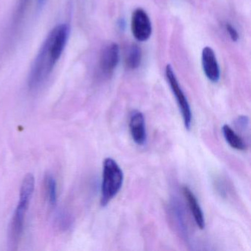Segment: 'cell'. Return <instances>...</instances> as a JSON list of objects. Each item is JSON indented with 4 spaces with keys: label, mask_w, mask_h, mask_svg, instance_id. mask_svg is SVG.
<instances>
[{
    "label": "cell",
    "mask_w": 251,
    "mask_h": 251,
    "mask_svg": "<svg viewBox=\"0 0 251 251\" xmlns=\"http://www.w3.org/2000/svg\"><path fill=\"white\" fill-rule=\"evenodd\" d=\"M46 2L47 0H38V6L39 8H42Z\"/></svg>",
    "instance_id": "15"
},
{
    "label": "cell",
    "mask_w": 251,
    "mask_h": 251,
    "mask_svg": "<svg viewBox=\"0 0 251 251\" xmlns=\"http://www.w3.org/2000/svg\"><path fill=\"white\" fill-rule=\"evenodd\" d=\"M57 223L61 229L67 230L71 225L70 215L65 211H59L57 214Z\"/></svg>",
    "instance_id": "13"
},
{
    "label": "cell",
    "mask_w": 251,
    "mask_h": 251,
    "mask_svg": "<svg viewBox=\"0 0 251 251\" xmlns=\"http://www.w3.org/2000/svg\"><path fill=\"white\" fill-rule=\"evenodd\" d=\"M45 194L50 206L54 208L58 202V186L55 177L48 173L45 177Z\"/></svg>",
    "instance_id": "10"
},
{
    "label": "cell",
    "mask_w": 251,
    "mask_h": 251,
    "mask_svg": "<svg viewBox=\"0 0 251 251\" xmlns=\"http://www.w3.org/2000/svg\"><path fill=\"white\" fill-rule=\"evenodd\" d=\"M120 62V47L117 44L108 45L102 50L100 58L99 67L102 74L111 75Z\"/></svg>",
    "instance_id": "6"
},
{
    "label": "cell",
    "mask_w": 251,
    "mask_h": 251,
    "mask_svg": "<svg viewBox=\"0 0 251 251\" xmlns=\"http://www.w3.org/2000/svg\"><path fill=\"white\" fill-rule=\"evenodd\" d=\"M142 50L137 45H132L129 48L126 55V63L127 68L136 70L142 62Z\"/></svg>",
    "instance_id": "12"
},
{
    "label": "cell",
    "mask_w": 251,
    "mask_h": 251,
    "mask_svg": "<svg viewBox=\"0 0 251 251\" xmlns=\"http://www.w3.org/2000/svg\"><path fill=\"white\" fill-rule=\"evenodd\" d=\"M226 28L231 40L233 42H237L238 39H239V34H238V32L236 31V29L230 24H226Z\"/></svg>",
    "instance_id": "14"
},
{
    "label": "cell",
    "mask_w": 251,
    "mask_h": 251,
    "mask_svg": "<svg viewBox=\"0 0 251 251\" xmlns=\"http://www.w3.org/2000/svg\"><path fill=\"white\" fill-rule=\"evenodd\" d=\"M124 180V174L117 161L106 158L102 167V184H101L100 204L105 207L111 202L121 189Z\"/></svg>",
    "instance_id": "3"
},
{
    "label": "cell",
    "mask_w": 251,
    "mask_h": 251,
    "mask_svg": "<svg viewBox=\"0 0 251 251\" xmlns=\"http://www.w3.org/2000/svg\"><path fill=\"white\" fill-rule=\"evenodd\" d=\"M202 70L207 78L213 83H217L220 78V70L214 51L205 47L202 51Z\"/></svg>",
    "instance_id": "7"
},
{
    "label": "cell",
    "mask_w": 251,
    "mask_h": 251,
    "mask_svg": "<svg viewBox=\"0 0 251 251\" xmlns=\"http://www.w3.org/2000/svg\"><path fill=\"white\" fill-rule=\"evenodd\" d=\"M129 129L132 139L136 145L142 146L146 143L147 130L145 117L139 111L132 112L129 121Z\"/></svg>",
    "instance_id": "8"
},
{
    "label": "cell",
    "mask_w": 251,
    "mask_h": 251,
    "mask_svg": "<svg viewBox=\"0 0 251 251\" xmlns=\"http://www.w3.org/2000/svg\"><path fill=\"white\" fill-rule=\"evenodd\" d=\"M165 73L169 84L173 91V95L176 97L177 105H178L180 112H181L185 127L187 130H190L191 126H192V114L187 98L179 85L176 73H174L173 67L170 64H168L166 67Z\"/></svg>",
    "instance_id": "4"
},
{
    "label": "cell",
    "mask_w": 251,
    "mask_h": 251,
    "mask_svg": "<svg viewBox=\"0 0 251 251\" xmlns=\"http://www.w3.org/2000/svg\"><path fill=\"white\" fill-rule=\"evenodd\" d=\"M70 33L68 24L55 26L44 41L29 73L28 87L31 90L40 88L48 80L61 58Z\"/></svg>",
    "instance_id": "1"
},
{
    "label": "cell",
    "mask_w": 251,
    "mask_h": 251,
    "mask_svg": "<svg viewBox=\"0 0 251 251\" xmlns=\"http://www.w3.org/2000/svg\"><path fill=\"white\" fill-rule=\"evenodd\" d=\"M223 136L226 142L233 149L237 151H245L247 149L246 144L239 135H238L230 126L224 125L223 127Z\"/></svg>",
    "instance_id": "11"
},
{
    "label": "cell",
    "mask_w": 251,
    "mask_h": 251,
    "mask_svg": "<svg viewBox=\"0 0 251 251\" xmlns=\"http://www.w3.org/2000/svg\"><path fill=\"white\" fill-rule=\"evenodd\" d=\"M131 30L133 36L139 42L148 40L152 34V25L146 11L137 8L131 17Z\"/></svg>",
    "instance_id": "5"
},
{
    "label": "cell",
    "mask_w": 251,
    "mask_h": 251,
    "mask_svg": "<svg viewBox=\"0 0 251 251\" xmlns=\"http://www.w3.org/2000/svg\"><path fill=\"white\" fill-rule=\"evenodd\" d=\"M182 192L184 195V198L187 201L188 205H189L197 226L200 228L203 229L205 226V217H204L202 208H201L196 197L188 186H183Z\"/></svg>",
    "instance_id": "9"
},
{
    "label": "cell",
    "mask_w": 251,
    "mask_h": 251,
    "mask_svg": "<svg viewBox=\"0 0 251 251\" xmlns=\"http://www.w3.org/2000/svg\"><path fill=\"white\" fill-rule=\"evenodd\" d=\"M35 189V177L29 173L23 179L20 198L8 227V243L10 249L16 250L20 244L25 224L26 215Z\"/></svg>",
    "instance_id": "2"
}]
</instances>
